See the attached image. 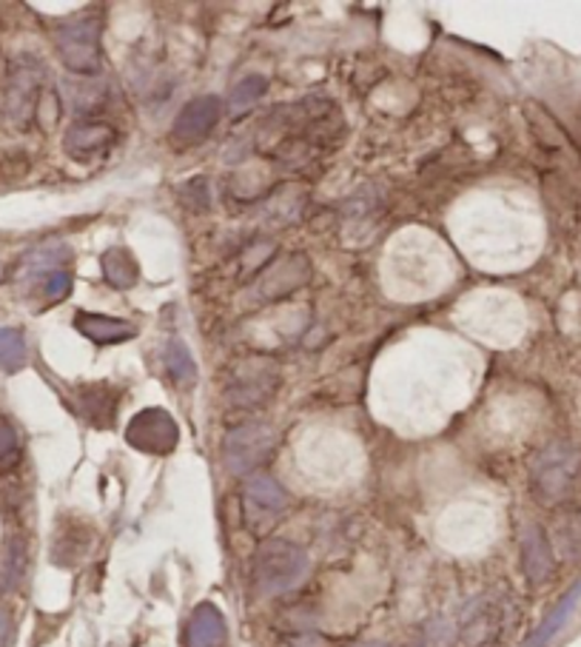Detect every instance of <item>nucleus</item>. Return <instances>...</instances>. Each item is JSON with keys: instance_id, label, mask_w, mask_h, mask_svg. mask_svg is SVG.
Returning <instances> with one entry per match:
<instances>
[{"instance_id": "nucleus-21", "label": "nucleus", "mask_w": 581, "mask_h": 647, "mask_svg": "<svg viewBox=\"0 0 581 647\" xmlns=\"http://www.w3.org/2000/svg\"><path fill=\"white\" fill-rule=\"evenodd\" d=\"M12 645V616L7 611H0V647Z\"/></svg>"}, {"instance_id": "nucleus-5", "label": "nucleus", "mask_w": 581, "mask_h": 647, "mask_svg": "<svg viewBox=\"0 0 581 647\" xmlns=\"http://www.w3.org/2000/svg\"><path fill=\"white\" fill-rule=\"evenodd\" d=\"M274 431L265 422H249V426H237L234 431L226 434V442H222V459H226V468L237 477L243 474H251L254 468L271 456L274 451Z\"/></svg>"}, {"instance_id": "nucleus-8", "label": "nucleus", "mask_w": 581, "mask_h": 647, "mask_svg": "<svg viewBox=\"0 0 581 647\" xmlns=\"http://www.w3.org/2000/svg\"><path fill=\"white\" fill-rule=\"evenodd\" d=\"M222 115V104L220 97L214 95H203L192 104H185L183 111L177 115L174 120V137L180 143H197L203 137L211 134V129L217 125Z\"/></svg>"}, {"instance_id": "nucleus-14", "label": "nucleus", "mask_w": 581, "mask_h": 647, "mask_svg": "<svg viewBox=\"0 0 581 647\" xmlns=\"http://www.w3.org/2000/svg\"><path fill=\"white\" fill-rule=\"evenodd\" d=\"M579 599H581V582H576L573 588H570L565 596H561V602L556 604L550 613H547L545 622H542L536 631L530 633V639L524 642V647H545L547 642H550L553 636H556V633H559L561 627L567 625V619L573 616Z\"/></svg>"}, {"instance_id": "nucleus-3", "label": "nucleus", "mask_w": 581, "mask_h": 647, "mask_svg": "<svg viewBox=\"0 0 581 647\" xmlns=\"http://www.w3.org/2000/svg\"><path fill=\"white\" fill-rule=\"evenodd\" d=\"M46 67L35 55H17L9 63L7 88H3V115L15 125L26 129L37 111V100L44 95Z\"/></svg>"}, {"instance_id": "nucleus-2", "label": "nucleus", "mask_w": 581, "mask_h": 647, "mask_svg": "<svg viewBox=\"0 0 581 647\" xmlns=\"http://www.w3.org/2000/svg\"><path fill=\"white\" fill-rule=\"evenodd\" d=\"M581 471V456L567 442H553L542 448L530 465V482L542 502H561L573 491Z\"/></svg>"}, {"instance_id": "nucleus-17", "label": "nucleus", "mask_w": 581, "mask_h": 647, "mask_svg": "<svg viewBox=\"0 0 581 647\" xmlns=\"http://www.w3.org/2000/svg\"><path fill=\"white\" fill-rule=\"evenodd\" d=\"M29 360V348L26 339L17 328H0V371L15 374Z\"/></svg>"}, {"instance_id": "nucleus-16", "label": "nucleus", "mask_w": 581, "mask_h": 647, "mask_svg": "<svg viewBox=\"0 0 581 647\" xmlns=\"http://www.w3.org/2000/svg\"><path fill=\"white\" fill-rule=\"evenodd\" d=\"M166 368H169V376L174 380V385L189 388L197 380V366H194L192 351H189L183 339H171L166 346Z\"/></svg>"}, {"instance_id": "nucleus-22", "label": "nucleus", "mask_w": 581, "mask_h": 647, "mask_svg": "<svg viewBox=\"0 0 581 647\" xmlns=\"http://www.w3.org/2000/svg\"><path fill=\"white\" fill-rule=\"evenodd\" d=\"M3 274H7V272H3V263H0V280H3Z\"/></svg>"}, {"instance_id": "nucleus-7", "label": "nucleus", "mask_w": 581, "mask_h": 647, "mask_svg": "<svg viewBox=\"0 0 581 647\" xmlns=\"http://www.w3.org/2000/svg\"><path fill=\"white\" fill-rule=\"evenodd\" d=\"M243 505L245 516H249L254 525L271 523V519H277L288 507V493L277 479L268 477V474H259V477H251L249 482H245Z\"/></svg>"}, {"instance_id": "nucleus-1", "label": "nucleus", "mask_w": 581, "mask_h": 647, "mask_svg": "<svg viewBox=\"0 0 581 647\" xmlns=\"http://www.w3.org/2000/svg\"><path fill=\"white\" fill-rule=\"evenodd\" d=\"M305 574H308V556L300 544H291L286 539H268L259 544L254 556V582L263 596H277L296 588Z\"/></svg>"}, {"instance_id": "nucleus-12", "label": "nucleus", "mask_w": 581, "mask_h": 647, "mask_svg": "<svg viewBox=\"0 0 581 647\" xmlns=\"http://www.w3.org/2000/svg\"><path fill=\"white\" fill-rule=\"evenodd\" d=\"M522 562H524V574L533 585H542V582L550 579L553 574V551L550 542H547L545 530L538 525H528L522 534Z\"/></svg>"}, {"instance_id": "nucleus-11", "label": "nucleus", "mask_w": 581, "mask_h": 647, "mask_svg": "<svg viewBox=\"0 0 581 647\" xmlns=\"http://www.w3.org/2000/svg\"><path fill=\"white\" fill-rule=\"evenodd\" d=\"M74 328L86 339L97 343V346H118V343L137 337V328H134L132 323L118 320V316L86 314V311H81V314L74 316Z\"/></svg>"}, {"instance_id": "nucleus-6", "label": "nucleus", "mask_w": 581, "mask_h": 647, "mask_svg": "<svg viewBox=\"0 0 581 647\" xmlns=\"http://www.w3.org/2000/svg\"><path fill=\"white\" fill-rule=\"evenodd\" d=\"M125 442L132 448L143 451V454H171L180 442V431L169 411L162 408H146L132 420L129 431H125Z\"/></svg>"}, {"instance_id": "nucleus-10", "label": "nucleus", "mask_w": 581, "mask_h": 647, "mask_svg": "<svg viewBox=\"0 0 581 647\" xmlns=\"http://www.w3.org/2000/svg\"><path fill=\"white\" fill-rule=\"evenodd\" d=\"M229 631H226V619L214 604L203 602L189 619L185 627V647H226Z\"/></svg>"}, {"instance_id": "nucleus-18", "label": "nucleus", "mask_w": 581, "mask_h": 647, "mask_svg": "<svg viewBox=\"0 0 581 647\" xmlns=\"http://www.w3.org/2000/svg\"><path fill=\"white\" fill-rule=\"evenodd\" d=\"M265 92H268V81H265L263 74H249V77H243L229 97L231 115H243V111H249L251 106L263 100Z\"/></svg>"}, {"instance_id": "nucleus-20", "label": "nucleus", "mask_w": 581, "mask_h": 647, "mask_svg": "<svg viewBox=\"0 0 581 647\" xmlns=\"http://www.w3.org/2000/svg\"><path fill=\"white\" fill-rule=\"evenodd\" d=\"M17 454V434L15 428L0 422V463H7L9 456Z\"/></svg>"}, {"instance_id": "nucleus-19", "label": "nucleus", "mask_w": 581, "mask_h": 647, "mask_svg": "<svg viewBox=\"0 0 581 647\" xmlns=\"http://www.w3.org/2000/svg\"><path fill=\"white\" fill-rule=\"evenodd\" d=\"M37 286H40V295H44L46 302L66 300L69 291H72V274L55 272L49 277H44V280H37Z\"/></svg>"}, {"instance_id": "nucleus-9", "label": "nucleus", "mask_w": 581, "mask_h": 647, "mask_svg": "<svg viewBox=\"0 0 581 647\" xmlns=\"http://www.w3.org/2000/svg\"><path fill=\"white\" fill-rule=\"evenodd\" d=\"M114 129L109 123H97V120H81L63 137V148L72 160H95L104 152H109V146L114 143Z\"/></svg>"}, {"instance_id": "nucleus-23", "label": "nucleus", "mask_w": 581, "mask_h": 647, "mask_svg": "<svg viewBox=\"0 0 581 647\" xmlns=\"http://www.w3.org/2000/svg\"><path fill=\"white\" fill-rule=\"evenodd\" d=\"M356 647H385V645H356Z\"/></svg>"}, {"instance_id": "nucleus-4", "label": "nucleus", "mask_w": 581, "mask_h": 647, "mask_svg": "<svg viewBox=\"0 0 581 647\" xmlns=\"http://www.w3.org/2000/svg\"><path fill=\"white\" fill-rule=\"evenodd\" d=\"M100 35L104 23L97 17H74L55 32V46L69 72L95 74L100 69Z\"/></svg>"}, {"instance_id": "nucleus-13", "label": "nucleus", "mask_w": 581, "mask_h": 647, "mask_svg": "<svg viewBox=\"0 0 581 647\" xmlns=\"http://www.w3.org/2000/svg\"><path fill=\"white\" fill-rule=\"evenodd\" d=\"M100 265H104L106 283L118 291H129L141 277V265H137L132 251L123 249V245H111L109 251H104Z\"/></svg>"}, {"instance_id": "nucleus-15", "label": "nucleus", "mask_w": 581, "mask_h": 647, "mask_svg": "<svg viewBox=\"0 0 581 647\" xmlns=\"http://www.w3.org/2000/svg\"><path fill=\"white\" fill-rule=\"evenodd\" d=\"M72 257V251L66 245H44V249H35L29 257L23 260V272L29 280H44L49 274L63 272V263Z\"/></svg>"}]
</instances>
